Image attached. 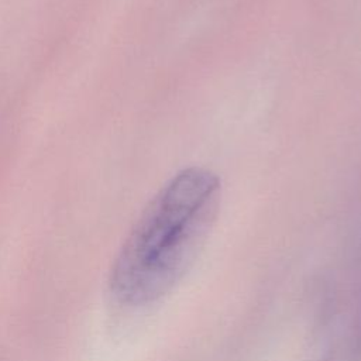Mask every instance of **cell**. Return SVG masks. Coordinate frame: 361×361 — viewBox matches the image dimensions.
Returning <instances> with one entry per match:
<instances>
[{
    "label": "cell",
    "mask_w": 361,
    "mask_h": 361,
    "mask_svg": "<svg viewBox=\"0 0 361 361\" xmlns=\"http://www.w3.org/2000/svg\"><path fill=\"white\" fill-rule=\"evenodd\" d=\"M220 178L189 166L151 199L123 243L109 288L123 305L144 306L172 292L199 258L216 221Z\"/></svg>",
    "instance_id": "1"
}]
</instances>
